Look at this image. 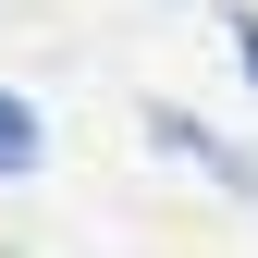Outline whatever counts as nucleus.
I'll use <instances>...</instances> for the list:
<instances>
[{"label": "nucleus", "mask_w": 258, "mask_h": 258, "mask_svg": "<svg viewBox=\"0 0 258 258\" xmlns=\"http://www.w3.org/2000/svg\"><path fill=\"white\" fill-rule=\"evenodd\" d=\"M148 148H160V160H197L221 197H258V160H246V148H221L209 123H197V111H172V99H148Z\"/></svg>", "instance_id": "nucleus-1"}, {"label": "nucleus", "mask_w": 258, "mask_h": 258, "mask_svg": "<svg viewBox=\"0 0 258 258\" xmlns=\"http://www.w3.org/2000/svg\"><path fill=\"white\" fill-rule=\"evenodd\" d=\"M37 172H49V123L0 86V184H37Z\"/></svg>", "instance_id": "nucleus-2"}, {"label": "nucleus", "mask_w": 258, "mask_h": 258, "mask_svg": "<svg viewBox=\"0 0 258 258\" xmlns=\"http://www.w3.org/2000/svg\"><path fill=\"white\" fill-rule=\"evenodd\" d=\"M234 61H246V86H258V13H234Z\"/></svg>", "instance_id": "nucleus-3"}]
</instances>
